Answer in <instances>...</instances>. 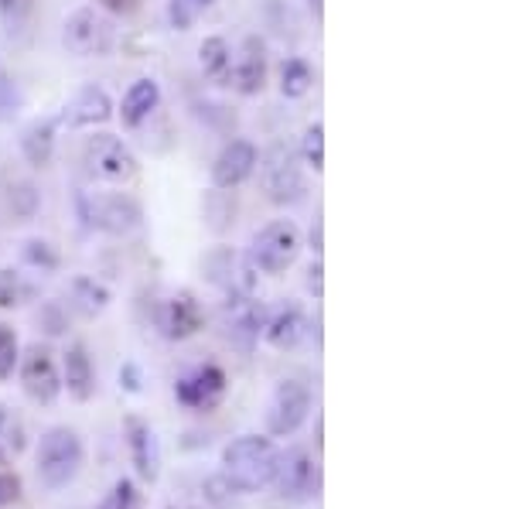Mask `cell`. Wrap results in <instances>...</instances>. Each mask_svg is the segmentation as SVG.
<instances>
[{
  "mask_svg": "<svg viewBox=\"0 0 512 509\" xmlns=\"http://www.w3.org/2000/svg\"><path fill=\"white\" fill-rule=\"evenodd\" d=\"M161 103V86L154 79H137L134 86L123 93V103H120V120L123 127H140Z\"/></svg>",
  "mask_w": 512,
  "mask_h": 509,
  "instance_id": "7402d4cb",
  "label": "cell"
},
{
  "mask_svg": "<svg viewBox=\"0 0 512 509\" xmlns=\"http://www.w3.org/2000/svg\"><path fill=\"white\" fill-rule=\"evenodd\" d=\"M202 270L212 284L219 287L226 298H239V294H253L256 291V270L243 253L229 250V246H219L209 257L202 260Z\"/></svg>",
  "mask_w": 512,
  "mask_h": 509,
  "instance_id": "5bb4252c",
  "label": "cell"
},
{
  "mask_svg": "<svg viewBox=\"0 0 512 509\" xmlns=\"http://www.w3.org/2000/svg\"><path fill=\"white\" fill-rule=\"evenodd\" d=\"M229 62H233V52H229V41L219 38V35H209L198 45V65L209 79L216 82H226V72H229Z\"/></svg>",
  "mask_w": 512,
  "mask_h": 509,
  "instance_id": "d4e9b609",
  "label": "cell"
},
{
  "mask_svg": "<svg viewBox=\"0 0 512 509\" xmlns=\"http://www.w3.org/2000/svg\"><path fill=\"white\" fill-rule=\"evenodd\" d=\"M35 298V287L24 281L18 267H0V311L21 308L24 301Z\"/></svg>",
  "mask_w": 512,
  "mask_h": 509,
  "instance_id": "4316f807",
  "label": "cell"
},
{
  "mask_svg": "<svg viewBox=\"0 0 512 509\" xmlns=\"http://www.w3.org/2000/svg\"><path fill=\"white\" fill-rule=\"evenodd\" d=\"M21 390L28 393L35 404H55L62 393V369L55 359V349L48 342H31L18 359Z\"/></svg>",
  "mask_w": 512,
  "mask_h": 509,
  "instance_id": "52a82bcc",
  "label": "cell"
},
{
  "mask_svg": "<svg viewBox=\"0 0 512 509\" xmlns=\"http://www.w3.org/2000/svg\"><path fill=\"white\" fill-rule=\"evenodd\" d=\"M274 482L280 499H287V503H311L321 496V462L308 448L280 451Z\"/></svg>",
  "mask_w": 512,
  "mask_h": 509,
  "instance_id": "ba28073f",
  "label": "cell"
},
{
  "mask_svg": "<svg viewBox=\"0 0 512 509\" xmlns=\"http://www.w3.org/2000/svg\"><path fill=\"white\" fill-rule=\"evenodd\" d=\"M297 253H301V229L291 219H277V223H267L253 236L246 260L253 264L256 274L280 277L287 267H294Z\"/></svg>",
  "mask_w": 512,
  "mask_h": 509,
  "instance_id": "277c9868",
  "label": "cell"
},
{
  "mask_svg": "<svg viewBox=\"0 0 512 509\" xmlns=\"http://www.w3.org/2000/svg\"><path fill=\"white\" fill-rule=\"evenodd\" d=\"M7 205H11V216L18 219V223H28V219H35L41 195L31 182H14L7 188Z\"/></svg>",
  "mask_w": 512,
  "mask_h": 509,
  "instance_id": "f1b7e54d",
  "label": "cell"
},
{
  "mask_svg": "<svg viewBox=\"0 0 512 509\" xmlns=\"http://www.w3.org/2000/svg\"><path fill=\"white\" fill-rule=\"evenodd\" d=\"M62 390H69L72 400L86 404L96 393V369H93V356L82 342H69V349L62 352Z\"/></svg>",
  "mask_w": 512,
  "mask_h": 509,
  "instance_id": "d6986e66",
  "label": "cell"
},
{
  "mask_svg": "<svg viewBox=\"0 0 512 509\" xmlns=\"http://www.w3.org/2000/svg\"><path fill=\"white\" fill-rule=\"evenodd\" d=\"M113 117V100L103 86H82L69 103L62 106L59 113V127L69 130H86L96 127V123H106Z\"/></svg>",
  "mask_w": 512,
  "mask_h": 509,
  "instance_id": "e0dca14e",
  "label": "cell"
},
{
  "mask_svg": "<svg viewBox=\"0 0 512 509\" xmlns=\"http://www.w3.org/2000/svg\"><path fill=\"white\" fill-rule=\"evenodd\" d=\"M62 45L76 59H103L117 45V28L96 7H79L62 24Z\"/></svg>",
  "mask_w": 512,
  "mask_h": 509,
  "instance_id": "3957f363",
  "label": "cell"
},
{
  "mask_svg": "<svg viewBox=\"0 0 512 509\" xmlns=\"http://www.w3.org/2000/svg\"><path fill=\"white\" fill-rule=\"evenodd\" d=\"M280 448L267 434H239L222 448V479L236 492H260L274 482Z\"/></svg>",
  "mask_w": 512,
  "mask_h": 509,
  "instance_id": "6da1fadb",
  "label": "cell"
},
{
  "mask_svg": "<svg viewBox=\"0 0 512 509\" xmlns=\"http://www.w3.org/2000/svg\"><path fill=\"white\" fill-rule=\"evenodd\" d=\"M308 291H315V298H321V260L308 267Z\"/></svg>",
  "mask_w": 512,
  "mask_h": 509,
  "instance_id": "f35d334b",
  "label": "cell"
},
{
  "mask_svg": "<svg viewBox=\"0 0 512 509\" xmlns=\"http://www.w3.org/2000/svg\"><path fill=\"white\" fill-rule=\"evenodd\" d=\"M113 294L106 284H99L96 277H76V281L69 284V305L79 311L82 318H99L106 308H110Z\"/></svg>",
  "mask_w": 512,
  "mask_h": 509,
  "instance_id": "603a6c76",
  "label": "cell"
},
{
  "mask_svg": "<svg viewBox=\"0 0 512 509\" xmlns=\"http://www.w3.org/2000/svg\"><path fill=\"white\" fill-rule=\"evenodd\" d=\"M144 492H140V486L134 479H117L113 482V489L103 496V503H99L96 509H144Z\"/></svg>",
  "mask_w": 512,
  "mask_h": 509,
  "instance_id": "f546056e",
  "label": "cell"
},
{
  "mask_svg": "<svg viewBox=\"0 0 512 509\" xmlns=\"http://www.w3.org/2000/svg\"><path fill=\"white\" fill-rule=\"evenodd\" d=\"M308 332H311V322H308V315H304V308L301 305H284L277 315L267 318L263 339L280 352H291L308 339Z\"/></svg>",
  "mask_w": 512,
  "mask_h": 509,
  "instance_id": "ffe728a7",
  "label": "cell"
},
{
  "mask_svg": "<svg viewBox=\"0 0 512 509\" xmlns=\"http://www.w3.org/2000/svg\"><path fill=\"white\" fill-rule=\"evenodd\" d=\"M21 260L28 264L31 270H38V274H55L59 270V250H55L48 240H41V236H31V240L21 243Z\"/></svg>",
  "mask_w": 512,
  "mask_h": 509,
  "instance_id": "83f0119b",
  "label": "cell"
},
{
  "mask_svg": "<svg viewBox=\"0 0 512 509\" xmlns=\"http://www.w3.org/2000/svg\"><path fill=\"white\" fill-rule=\"evenodd\" d=\"M86 168L99 182H130L137 175V154L117 134H93L86 141Z\"/></svg>",
  "mask_w": 512,
  "mask_h": 509,
  "instance_id": "8fae6325",
  "label": "cell"
},
{
  "mask_svg": "<svg viewBox=\"0 0 512 509\" xmlns=\"http://www.w3.org/2000/svg\"><path fill=\"white\" fill-rule=\"evenodd\" d=\"M301 158L304 164H311L315 171L325 168V123L315 120L301 137Z\"/></svg>",
  "mask_w": 512,
  "mask_h": 509,
  "instance_id": "4dcf8cb0",
  "label": "cell"
},
{
  "mask_svg": "<svg viewBox=\"0 0 512 509\" xmlns=\"http://www.w3.org/2000/svg\"><path fill=\"white\" fill-rule=\"evenodd\" d=\"M260 161L263 188H267V199L274 205H294L304 195V171L301 158L287 144H274Z\"/></svg>",
  "mask_w": 512,
  "mask_h": 509,
  "instance_id": "30bf717a",
  "label": "cell"
},
{
  "mask_svg": "<svg viewBox=\"0 0 512 509\" xmlns=\"http://www.w3.org/2000/svg\"><path fill=\"white\" fill-rule=\"evenodd\" d=\"M311 407H315V393H311L308 383L297 380V376H287L270 393L267 431L274 438H291V434L304 428V421L311 417Z\"/></svg>",
  "mask_w": 512,
  "mask_h": 509,
  "instance_id": "8992f818",
  "label": "cell"
},
{
  "mask_svg": "<svg viewBox=\"0 0 512 509\" xmlns=\"http://www.w3.org/2000/svg\"><path fill=\"white\" fill-rule=\"evenodd\" d=\"M304 4H308V11L321 21V14H325V4H321V0H304Z\"/></svg>",
  "mask_w": 512,
  "mask_h": 509,
  "instance_id": "ab89813d",
  "label": "cell"
},
{
  "mask_svg": "<svg viewBox=\"0 0 512 509\" xmlns=\"http://www.w3.org/2000/svg\"><path fill=\"white\" fill-rule=\"evenodd\" d=\"M123 441L130 451V465L140 475V482H158L161 475V441L144 417H127L123 421Z\"/></svg>",
  "mask_w": 512,
  "mask_h": 509,
  "instance_id": "9a60e30c",
  "label": "cell"
},
{
  "mask_svg": "<svg viewBox=\"0 0 512 509\" xmlns=\"http://www.w3.org/2000/svg\"><path fill=\"white\" fill-rule=\"evenodd\" d=\"M267 305L256 301L253 294H239V298L222 301V335L233 349H239L243 356H250L260 342L263 328H267Z\"/></svg>",
  "mask_w": 512,
  "mask_h": 509,
  "instance_id": "9c48e42d",
  "label": "cell"
},
{
  "mask_svg": "<svg viewBox=\"0 0 512 509\" xmlns=\"http://www.w3.org/2000/svg\"><path fill=\"white\" fill-rule=\"evenodd\" d=\"M120 387L130 390V393H140V369L134 363H127L120 369Z\"/></svg>",
  "mask_w": 512,
  "mask_h": 509,
  "instance_id": "8d00e7d4",
  "label": "cell"
},
{
  "mask_svg": "<svg viewBox=\"0 0 512 509\" xmlns=\"http://www.w3.org/2000/svg\"><path fill=\"white\" fill-rule=\"evenodd\" d=\"M192 4L198 7V14H202V11H209V7L216 4V0H192Z\"/></svg>",
  "mask_w": 512,
  "mask_h": 509,
  "instance_id": "60d3db41",
  "label": "cell"
},
{
  "mask_svg": "<svg viewBox=\"0 0 512 509\" xmlns=\"http://www.w3.org/2000/svg\"><path fill=\"white\" fill-rule=\"evenodd\" d=\"M76 212L89 229L110 236H130L140 226V205L130 195L76 192Z\"/></svg>",
  "mask_w": 512,
  "mask_h": 509,
  "instance_id": "5b68a950",
  "label": "cell"
},
{
  "mask_svg": "<svg viewBox=\"0 0 512 509\" xmlns=\"http://www.w3.org/2000/svg\"><path fill=\"white\" fill-rule=\"evenodd\" d=\"M18 499H21V479H18V472L0 469V509L14 506Z\"/></svg>",
  "mask_w": 512,
  "mask_h": 509,
  "instance_id": "e575fe53",
  "label": "cell"
},
{
  "mask_svg": "<svg viewBox=\"0 0 512 509\" xmlns=\"http://www.w3.org/2000/svg\"><path fill=\"white\" fill-rule=\"evenodd\" d=\"M28 448V428L7 404H0V465L18 458Z\"/></svg>",
  "mask_w": 512,
  "mask_h": 509,
  "instance_id": "cb8c5ba5",
  "label": "cell"
},
{
  "mask_svg": "<svg viewBox=\"0 0 512 509\" xmlns=\"http://www.w3.org/2000/svg\"><path fill=\"white\" fill-rule=\"evenodd\" d=\"M226 86L236 89L239 96L263 93V86H267V48H263V41L256 35L246 38L236 55V62H229Z\"/></svg>",
  "mask_w": 512,
  "mask_h": 509,
  "instance_id": "2e32d148",
  "label": "cell"
},
{
  "mask_svg": "<svg viewBox=\"0 0 512 509\" xmlns=\"http://www.w3.org/2000/svg\"><path fill=\"white\" fill-rule=\"evenodd\" d=\"M198 21V7L192 0H168V24L175 31H188Z\"/></svg>",
  "mask_w": 512,
  "mask_h": 509,
  "instance_id": "836d02e7",
  "label": "cell"
},
{
  "mask_svg": "<svg viewBox=\"0 0 512 509\" xmlns=\"http://www.w3.org/2000/svg\"><path fill=\"white\" fill-rule=\"evenodd\" d=\"M154 325H158V332L168 342H185L205 325V311L192 291H175L164 301H158V308H154Z\"/></svg>",
  "mask_w": 512,
  "mask_h": 509,
  "instance_id": "4fadbf2b",
  "label": "cell"
},
{
  "mask_svg": "<svg viewBox=\"0 0 512 509\" xmlns=\"http://www.w3.org/2000/svg\"><path fill=\"white\" fill-rule=\"evenodd\" d=\"M106 14H130L137 7V0H96Z\"/></svg>",
  "mask_w": 512,
  "mask_h": 509,
  "instance_id": "74e56055",
  "label": "cell"
},
{
  "mask_svg": "<svg viewBox=\"0 0 512 509\" xmlns=\"http://www.w3.org/2000/svg\"><path fill=\"white\" fill-rule=\"evenodd\" d=\"M14 110H18V89H14V82L0 72V120H7Z\"/></svg>",
  "mask_w": 512,
  "mask_h": 509,
  "instance_id": "d590c367",
  "label": "cell"
},
{
  "mask_svg": "<svg viewBox=\"0 0 512 509\" xmlns=\"http://www.w3.org/2000/svg\"><path fill=\"white\" fill-rule=\"evenodd\" d=\"M256 158L260 151L250 141H229L219 151L216 164H212V185L216 188H236L256 171Z\"/></svg>",
  "mask_w": 512,
  "mask_h": 509,
  "instance_id": "ac0fdd59",
  "label": "cell"
},
{
  "mask_svg": "<svg viewBox=\"0 0 512 509\" xmlns=\"http://www.w3.org/2000/svg\"><path fill=\"white\" fill-rule=\"evenodd\" d=\"M31 11H35V0H0V18H4L7 31H21Z\"/></svg>",
  "mask_w": 512,
  "mask_h": 509,
  "instance_id": "d6a6232c",
  "label": "cell"
},
{
  "mask_svg": "<svg viewBox=\"0 0 512 509\" xmlns=\"http://www.w3.org/2000/svg\"><path fill=\"white\" fill-rule=\"evenodd\" d=\"M86 465V445L76 428L55 424L41 434L38 451H35V472L45 489H65L69 482H76V475Z\"/></svg>",
  "mask_w": 512,
  "mask_h": 509,
  "instance_id": "7a4b0ae2",
  "label": "cell"
},
{
  "mask_svg": "<svg viewBox=\"0 0 512 509\" xmlns=\"http://www.w3.org/2000/svg\"><path fill=\"white\" fill-rule=\"evenodd\" d=\"M226 397V373L216 363H202L192 366L185 376H178L175 383V400L185 410H195V414H209L216 410Z\"/></svg>",
  "mask_w": 512,
  "mask_h": 509,
  "instance_id": "7c38bea8",
  "label": "cell"
},
{
  "mask_svg": "<svg viewBox=\"0 0 512 509\" xmlns=\"http://www.w3.org/2000/svg\"><path fill=\"white\" fill-rule=\"evenodd\" d=\"M311 86H315V69H311L304 59H287L280 65V93H284L287 100L308 96Z\"/></svg>",
  "mask_w": 512,
  "mask_h": 509,
  "instance_id": "484cf974",
  "label": "cell"
},
{
  "mask_svg": "<svg viewBox=\"0 0 512 509\" xmlns=\"http://www.w3.org/2000/svg\"><path fill=\"white\" fill-rule=\"evenodd\" d=\"M18 359H21L18 332H14L11 325L0 322V383H4L7 376H14V369H18Z\"/></svg>",
  "mask_w": 512,
  "mask_h": 509,
  "instance_id": "1f68e13d",
  "label": "cell"
},
{
  "mask_svg": "<svg viewBox=\"0 0 512 509\" xmlns=\"http://www.w3.org/2000/svg\"><path fill=\"white\" fill-rule=\"evenodd\" d=\"M55 141H59V117L55 120H35L24 127L21 134V154L31 168H45L55 154Z\"/></svg>",
  "mask_w": 512,
  "mask_h": 509,
  "instance_id": "44dd1931",
  "label": "cell"
}]
</instances>
